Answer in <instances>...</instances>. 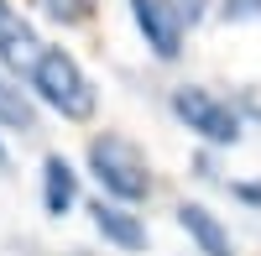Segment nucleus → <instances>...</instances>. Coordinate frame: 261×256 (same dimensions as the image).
<instances>
[{
	"label": "nucleus",
	"instance_id": "1",
	"mask_svg": "<svg viewBox=\"0 0 261 256\" xmlns=\"http://www.w3.org/2000/svg\"><path fill=\"white\" fill-rule=\"evenodd\" d=\"M27 89H32V99H42V105L58 110L63 120H89V115L99 110V94H94L89 73H84L79 58L63 53V47H42V53L32 58Z\"/></svg>",
	"mask_w": 261,
	"mask_h": 256
},
{
	"label": "nucleus",
	"instance_id": "2",
	"mask_svg": "<svg viewBox=\"0 0 261 256\" xmlns=\"http://www.w3.org/2000/svg\"><path fill=\"white\" fill-rule=\"evenodd\" d=\"M89 173L105 188V199H115V204L136 209V204L151 199V162H146L141 146L130 136H120V131H105V136L89 141Z\"/></svg>",
	"mask_w": 261,
	"mask_h": 256
},
{
	"label": "nucleus",
	"instance_id": "3",
	"mask_svg": "<svg viewBox=\"0 0 261 256\" xmlns=\"http://www.w3.org/2000/svg\"><path fill=\"white\" fill-rule=\"evenodd\" d=\"M172 115L209 146H235L246 131V115L230 99H220L214 89H204V84H178L172 89Z\"/></svg>",
	"mask_w": 261,
	"mask_h": 256
},
{
	"label": "nucleus",
	"instance_id": "4",
	"mask_svg": "<svg viewBox=\"0 0 261 256\" xmlns=\"http://www.w3.org/2000/svg\"><path fill=\"white\" fill-rule=\"evenodd\" d=\"M130 6V21H136V32L146 37V47H151V58L157 63H178L183 58V21H178V11L167 6V0H125Z\"/></svg>",
	"mask_w": 261,
	"mask_h": 256
},
{
	"label": "nucleus",
	"instance_id": "5",
	"mask_svg": "<svg viewBox=\"0 0 261 256\" xmlns=\"http://www.w3.org/2000/svg\"><path fill=\"white\" fill-rule=\"evenodd\" d=\"M89 220H94V230H99L115 251H146V241H151V236H146V220L136 215V209L105 199V194L89 204Z\"/></svg>",
	"mask_w": 261,
	"mask_h": 256
},
{
	"label": "nucleus",
	"instance_id": "6",
	"mask_svg": "<svg viewBox=\"0 0 261 256\" xmlns=\"http://www.w3.org/2000/svg\"><path fill=\"white\" fill-rule=\"evenodd\" d=\"M178 225H183V236L199 246V256H235V241H230V230H225V220L214 215L209 204H193V199H183L178 209Z\"/></svg>",
	"mask_w": 261,
	"mask_h": 256
},
{
	"label": "nucleus",
	"instance_id": "7",
	"mask_svg": "<svg viewBox=\"0 0 261 256\" xmlns=\"http://www.w3.org/2000/svg\"><path fill=\"white\" fill-rule=\"evenodd\" d=\"M37 53H42V42H37V32H32V21L21 16V6L0 0V63L16 68V73H27Z\"/></svg>",
	"mask_w": 261,
	"mask_h": 256
},
{
	"label": "nucleus",
	"instance_id": "8",
	"mask_svg": "<svg viewBox=\"0 0 261 256\" xmlns=\"http://www.w3.org/2000/svg\"><path fill=\"white\" fill-rule=\"evenodd\" d=\"M73 204H79V173H73V162L63 152H47V157H42V209H47L53 220H63Z\"/></svg>",
	"mask_w": 261,
	"mask_h": 256
},
{
	"label": "nucleus",
	"instance_id": "9",
	"mask_svg": "<svg viewBox=\"0 0 261 256\" xmlns=\"http://www.w3.org/2000/svg\"><path fill=\"white\" fill-rule=\"evenodd\" d=\"M0 125H6V131H21V136L37 131V105H32V94L21 89V84H11L6 73H0Z\"/></svg>",
	"mask_w": 261,
	"mask_h": 256
},
{
	"label": "nucleus",
	"instance_id": "10",
	"mask_svg": "<svg viewBox=\"0 0 261 256\" xmlns=\"http://www.w3.org/2000/svg\"><path fill=\"white\" fill-rule=\"evenodd\" d=\"M32 6H37L42 16L63 21V27H79V21H89V16H94V0H32Z\"/></svg>",
	"mask_w": 261,
	"mask_h": 256
},
{
	"label": "nucleus",
	"instance_id": "11",
	"mask_svg": "<svg viewBox=\"0 0 261 256\" xmlns=\"http://www.w3.org/2000/svg\"><path fill=\"white\" fill-rule=\"evenodd\" d=\"M220 16L225 21H261V0H225Z\"/></svg>",
	"mask_w": 261,
	"mask_h": 256
},
{
	"label": "nucleus",
	"instance_id": "12",
	"mask_svg": "<svg viewBox=\"0 0 261 256\" xmlns=\"http://www.w3.org/2000/svg\"><path fill=\"white\" fill-rule=\"evenodd\" d=\"M172 11H178V21L183 27H193V21H204V11H209V0H167Z\"/></svg>",
	"mask_w": 261,
	"mask_h": 256
},
{
	"label": "nucleus",
	"instance_id": "13",
	"mask_svg": "<svg viewBox=\"0 0 261 256\" xmlns=\"http://www.w3.org/2000/svg\"><path fill=\"white\" fill-rule=\"evenodd\" d=\"M230 194L246 199V204H261V183H230Z\"/></svg>",
	"mask_w": 261,
	"mask_h": 256
},
{
	"label": "nucleus",
	"instance_id": "14",
	"mask_svg": "<svg viewBox=\"0 0 261 256\" xmlns=\"http://www.w3.org/2000/svg\"><path fill=\"white\" fill-rule=\"evenodd\" d=\"M0 167H6V146H0Z\"/></svg>",
	"mask_w": 261,
	"mask_h": 256
}]
</instances>
